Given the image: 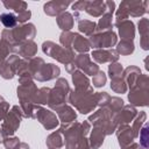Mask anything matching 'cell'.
<instances>
[{"instance_id":"cell-42","label":"cell","mask_w":149,"mask_h":149,"mask_svg":"<svg viewBox=\"0 0 149 149\" xmlns=\"http://www.w3.org/2000/svg\"><path fill=\"white\" fill-rule=\"evenodd\" d=\"M122 72H123V68L120 63L118 62H114V63H111L108 65V74L112 78H116V77H121L122 76Z\"/></svg>"},{"instance_id":"cell-41","label":"cell","mask_w":149,"mask_h":149,"mask_svg":"<svg viewBox=\"0 0 149 149\" xmlns=\"http://www.w3.org/2000/svg\"><path fill=\"white\" fill-rule=\"evenodd\" d=\"M86 6H87V0H81V1H77L74 3H72V9H73V19L79 21L81 20L80 17V14L86 9Z\"/></svg>"},{"instance_id":"cell-18","label":"cell","mask_w":149,"mask_h":149,"mask_svg":"<svg viewBox=\"0 0 149 149\" xmlns=\"http://www.w3.org/2000/svg\"><path fill=\"white\" fill-rule=\"evenodd\" d=\"M91 56L99 64H102L106 62L114 63V62H118L119 59V54L114 49H97L92 51Z\"/></svg>"},{"instance_id":"cell-24","label":"cell","mask_w":149,"mask_h":149,"mask_svg":"<svg viewBox=\"0 0 149 149\" xmlns=\"http://www.w3.org/2000/svg\"><path fill=\"white\" fill-rule=\"evenodd\" d=\"M140 74H141V70L137 66L130 65V66L123 69L122 77H123V79H125V81L127 84V87H129V90H132L135 86L136 80L140 77Z\"/></svg>"},{"instance_id":"cell-40","label":"cell","mask_w":149,"mask_h":149,"mask_svg":"<svg viewBox=\"0 0 149 149\" xmlns=\"http://www.w3.org/2000/svg\"><path fill=\"white\" fill-rule=\"evenodd\" d=\"M115 22H114V24L116 26V24H119L120 22H122V21H126V20H128V13H127V8H126V5H125V1H122L121 3H120V6H119V8L118 9H115Z\"/></svg>"},{"instance_id":"cell-2","label":"cell","mask_w":149,"mask_h":149,"mask_svg":"<svg viewBox=\"0 0 149 149\" xmlns=\"http://www.w3.org/2000/svg\"><path fill=\"white\" fill-rule=\"evenodd\" d=\"M35 35L36 28L33 23H23L14 27L13 29H3L1 31V38L12 45H17L24 41H33Z\"/></svg>"},{"instance_id":"cell-31","label":"cell","mask_w":149,"mask_h":149,"mask_svg":"<svg viewBox=\"0 0 149 149\" xmlns=\"http://www.w3.org/2000/svg\"><path fill=\"white\" fill-rule=\"evenodd\" d=\"M95 28H97V23L94 21H90V20H79L78 21L79 31L88 37L95 33Z\"/></svg>"},{"instance_id":"cell-4","label":"cell","mask_w":149,"mask_h":149,"mask_svg":"<svg viewBox=\"0 0 149 149\" xmlns=\"http://www.w3.org/2000/svg\"><path fill=\"white\" fill-rule=\"evenodd\" d=\"M87 121L90 122V125H93V127L100 128L105 133V135H111L115 133V129L118 127L114 120V114H112L106 107L95 111L88 116Z\"/></svg>"},{"instance_id":"cell-53","label":"cell","mask_w":149,"mask_h":149,"mask_svg":"<svg viewBox=\"0 0 149 149\" xmlns=\"http://www.w3.org/2000/svg\"><path fill=\"white\" fill-rule=\"evenodd\" d=\"M2 139H3V137H2V135H1V129H0V140L2 141Z\"/></svg>"},{"instance_id":"cell-38","label":"cell","mask_w":149,"mask_h":149,"mask_svg":"<svg viewBox=\"0 0 149 149\" xmlns=\"http://www.w3.org/2000/svg\"><path fill=\"white\" fill-rule=\"evenodd\" d=\"M123 107V100L119 97H111L109 98V101L106 106V108L112 113V114H116L121 108Z\"/></svg>"},{"instance_id":"cell-16","label":"cell","mask_w":149,"mask_h":149,"mask_svg":"<svg viewBox=\"0 0 149 149\" xmlns=\"http://www.w3.org/2000/svg\"><path fill=\"white\" fill-rule=\"evenodd\" d=\"M128 16L132 17H140L149 12L148 1H139V0H126L125 1Z\"/></svg>"},{"instance_id":"cell-48","label":"cell","mask_w":149,"mask_h":149,"mask_svg":"<svg viewBox=\"0 0 149 149\" xmlns=\"http://www.w3.org/2000/svg\"><path fill=\"white\" fill-rule=\"evenodd\" d=\"M30 16H31V12H30L29 9H26V10H23V12L16 14V21L23 24L26 21H28V20L30 19Z\"/></svg>"},{"instance_id":"cell-6","label":"cell","mask_w":149,"mask_h":149,"mask_svg":"<svg viewBox=\"0 0 149 149\" xmlns=\"http://www.w3.org/2000/svg\"><path fill=\"white\" fill-rule=\"evenodd\" d=\"M69 102L74 106V108L81 114H87L93 112L97 107V98L94 92H80V91H71L69 95Z\"/></svg>"},{"instance_id":"cell-35","label":"cell","mask_w":149,"mask_h":149,"mask_svg":"<svg viewBox=\"0 0 149 149\" xmlns=\"http://www.w3.org/2000/svg\"><path fill=\"white\" fill-rule=\"evenodd\" d=\"M111 88L112 91H114L115 93H126L127 92V84L123 79V77H116V78H112L111 79Z\"/></svg>"},{"instance_id":"cell-54","label":"cell","mask_w":149,"mask_h":149,"mask_svg":"<svg viewBox=\"0 0 149 149\" xmlns=\"http://www.w3.org/2000/svg\"><path fill=\"white\" fill-rule=\"evenodd\" d=\"M1 101H3V98H2L1 95H0V102H1Z\"/></svg>"},{"instance_id":"cell-13","label":"cell","mask_w":149,"mask_h":149,"mask_svg":"<svg viewBox=\"0 0 149 149\" xmlns=\"http://www.w3.org/2000/svg\"><path fill=\"white\" fill-rule=\"evenodd\" d=\"M61 73V69L52 63H44L41 69L37 71V73L34 76V79H36L37 81H48L51 79H55L59 76Z\"/></svg>"},{"instance_id":"cell-1","label":"cell","mask_w":149,"mask_h":149,"mask_svg":"<svg viewBox=\"0 0 149 149\" xmlns=\"http://www.w3.org/2000/svg\"><path fill=\"white\" fill-rule=\"evenodd\" d=\"M59 130L64 137L65 149H91L88 139H86V135L83 133L80 122L74 121L62 125Z\"/></svg>"},{"instance_id":"cell-9","label":"cell","mask_w":149,"mask_h":149,"mask_svg":"<svg viewBox=\"0 0 149 149\" xmlns=\"http://www.w3.org/2000/svg\"><path fill=\"white\" fill-rule=\"evenodd\" d=\"M90 48L97 49H112L118 43L116 34L113 30L104 31V33H94L92 36L88 37Z\"/></svg>"},{"instance_id":"cell-45","label":"cell","mask_w":149,"mask_h":149,"mask_svg":"<svg viewBox=\"0 0 149 149\" xmlns=\"http://www.w3.org/2000/svg\"><path fill=\"white\" fill-rule=\"evenodd\" d=\"M95 98H97V106L102 108L107 106L111 95L107 92H95Z\"/></svg>"},{"instance_id":"cell-27","label":"cell","mask_w":149,"mask_h":149,"mask_svg":"<svg viewBox=\"0 0 149 149\" xmlns=\"http://www.w3.org/2000/svg\"><path fill=\"white\" fill-rule=\"evenodd\" d=\"M71 47L79 54H87V51L90 50L88 38L84 37L83 35H80L78 33H74V37H73V42H72Z\"/></svg>"},{"instance_id":"cell-50","label":"cell","mask_w":149,"mask_h":149,"mask_svg":"<svg viewBox=\"0 0 149 149\" xmlns=\"http://www.w3.org/2000/svg\"><path fill=\"white\" fill-rule=\"evenodd\" d=\"M140 44L143 50H148L149 49V36H142L140 40Z\"/></svg>"},{"instance_id":"cell-30","label":"cell","mask_w":149,"mask_h":149,"mask_svg":"<svg viewBox=\"0 0 149 149\" xmlns=\"http://www.w3.org/2000/svg\"><path fill=\"white\" fill-rule=\"evenodd\" d=\"M50 91H51V88L45 87V86H44V87H41V88H37V91L35 92V94H34V97H33V99H31L33 104L38 105V106L48 104L49 95H50Z\"/></svg>"},{"instance_id":"cell-44","label":"cell","mask_w":149,"mask_h":149,"mask_svg":"<svg viewBox=\"0 0 149 149\" xmlns=\"http://www.w3.org/2000/svg\"><path fill=\"white\" fill-rule=\"evenodd\" d=\"M106 80H107V77H106V73L104 71H98L93 78H92V84L94 87H102L105 84H106Z\"/></svg>"},{"instance_id":"cell-10","label":"cell","mask_w":149,"mask_h":149,"mask_svg":"<svg viewBox=\"0 0 149 149\" xmlns=\"http://www.w3.org/2000/svg\"><path fill=\"white\" fill-rule=\"evenodd\" d=\"M36 91H37V86L34 83L31 77L24 76V77L19 78V86H17L16 92H17V98L20 101H31Z\"/></svg>"},{"instance_id":"cell-55","label":"cell","mask_w":149,"mask_h":149,"mask_svg":"<svg viewBox=\"0 0 149 149\" xmlns=\"http://www.w3.org/2000/svg\"><path fill=\"white\" fill-rule=\"evenodd\" d=\"M141 149H144V148H142V147H141Z\"/></svg>"},{"instance_id":"cell-52","label":"cell","mask_w":149,"mask_h":149,"mask_svg":"<svg viewBox=\"0 0 149 149\" xmlns=\"http://www.w3.org/2000/svg\"><path fill=\"white\" fill-rule=\"evenodd\" d=\"M14 149H30V148H29V146L26 142H20Z\"/></svg>"},{"instance_id":"cell-25","label":"cell","mask_w":149,"mask_h":149,"mask_svg":"<svg viewBox=\"0 0 149 149\" xmlns=\"http://www.w3.org/2000/svg\"><path fill=\"white\" fill-rule=\"evenodd\" d=\"M85 12L93 16V17H100L106 12V3L102 0H95V1H87V6Z\"/></svg>"},{"instance_id":"cell-39","label":"cell","mask_w":149,"mask_h":149,"mask_svg":"<svg viewBox=\"0 0 149 149\" xmlns=\"http://www.w3.org/2000/svg\"><path fill=\"white\" fill-rule=\"evenodd\" d=\"M140 139V146L144 149H148L149 148V125L147 122H144V125L142 126V128L140 129V133H139V136Z\"/></svg>"},{"instance_id":"cell-37","label":"cell","mask_w":149,"mask_h":149,"mask_svg":"<svg viewBox=\"0 0 149 149\" xmlns=\"http://www.w3.org/2000/svg\"><path fill=\"white\" fill-rule=\"evenodd\" d=\"M13 48L14 45L0 38V65L9 57V54H13Z\"/></svg>"},{"instance_id":"cell-7","label":"cell","mask_w":149,"mask_h":149,"mask_svg":"<svg viewBox=\"0 0 149 149\" xmlns=\"http://www.w3.org/2000/svg\"><path fill=\"white\" fill-rule=\"evenodd\" d=\"M42 50L47 56L55 58L57 62L66 65L74 59V51L71 48L61 47L52 41H45L42 44Z\"/></svg>"},{"instance_id":"cell-5","label":"cell","mask_w":149,"mask_h":149,"mask_svg":"<svg viewBox=\"0 0 149 149\" xmlns=\"http://www.w3.org/2000/svg\"><path fill=\"white\" fill-rule=\"evenodd\" d=\"M128 100L133 106H148L149 104V77L140 74L135 86L129 91Z\"/></svg>"},{"instance_id":"cell-14","label":"cell","mask_w":149,"mask_h":149,"mask_svg":"<svg viewBox=\"0 0 149 149\" xmlns=\"http://www.w3.org/2000/svg\"><path fill=\"white\" fill-rule=\"evenodd\" d=\"M20 62V57L15 54L10 55L1 65H0V76L3 79H12L16 74V69Z\"/></svg>"},{"instance_id":"cell-36","label":"cell","mask_w":149,"mask_h":149,"mask_svg":"<svg viewBox=\"0 0 149 149\" xmlns=\"http://www.w3.org/2000/svg\"><path fill=\"white\" fill-rule=\"evenodd\" d=\"M0 22L3 24L5 29H13L17 23L16 15H14L13 13H2L0 14Z\"/></svg>"},{"instance_id":"cell-22","label":"cell","mask_w":149,"mask_h":149,"mask_svg":"<svg viewBox=\"0 0 149 149\" xmlns=\"http://www.w3.org/2000/svg\"><path fill=\"white\" fill-rule=\"evenodd\" d=\"M56 113H57V118H58L59 122H62V125L74 122L76 119H77L76 111L71 106H69L68 104L62 106V107H59L58 109H56Z\"/></svg>"},{"instance_id":"cell-51","label":"cell","mask_w":149,"mask_h":149,"mask_svg":"<svg viewBox=\"0 0 149 149\" xmlns=\"http://www.w3.org/2000/svg\"><path fill=\"white\" fill-rule=\"evenodd\" d=\"M121 149H141V146H140L139 143H136V142H132L129 146L123 147V148H121Z\"/></svg>"},{"instance_id":"cell-8","label":"cell","mask_w":149,"mask_h":149,"mask_svg":"<svg viewBox=\"0 0 149 149\" xmlns=\"http://www.w3.org/2000/svg\"><path fill=\"white\" fill-rule=\"evenodd\" d=\"M22 118H23V114H22V111H21L20 106H13L8 111L6 118L3 119L1 128H0L2 137L13 136V134L19 129Z\"/></svg>"},{"instance_id":"cell-34","label":"cell","mask_w":149,"mask_h":149,"mask_svg":"<svg viewBox=\"0 0 149 149\" xmlns=\"http://www.w3.org/2000/svg\"><path fill=\"white\" fill-rule=\"evenodd\" d=\"M135 50V47H134V43L133 41H125V40H121L118 44H116V52L119 55H122V56H128V55H132Z\"/></svg>"},{"instance_id":"cell-26","label":"cell","mask_w":149,"mask_h":149,"mask_svg":"<svg viewBox=\"0 0 149 149\" xmlns=\"http://www.w3.org/2000/svg\"><path fill=\"white\" fill-rule=\"evenodd\" d=\"M56 22H57V26H58L63 31H70V30L73 28L74 19H73V16H72L71 13L64 12V13L59 14V15L56 17Z\"/></svg>"},{"instance_id":"cell-11","label":"cell","mask_w":149,"mask_h":149,"mask_svg":"<svg viewBox=\"0 0 149 149\" xmlns=\"http://www.w3.org/2000/svg\"><path fill=\"white\" fill-rule=\"evenodd\" d=\"M74 65L76 69L81 71L86 76H94L99 71V65L91 61V56L88 54H78L74 56Z\"/></svg>"},{"instance_id":"cell-47","label":"cell","mask_w":149,"mask_h":149,"mask_svg":"<svg viewBox=\"0 0 149 149\" xmlns=\"http://www.w3.org/2000/svg\"><path fill=\"white\" fill-rule=\"evenodd\" d=\"M2 143L6 149H14L20 143V139L16 136H6L2 139Z\"/></svg>"},{"instance_id":"cell-33","label":"cell","mask_w":149,"mask_h":149,"mask_svg":"<svg viewBox=\"0 0 149 149\" xmlns=\"http://www.w3.org/2000/svg\"><path fill=\"white\" fill-rule=\"evenodd\" d=\"M2 5L7 9H13L16 14L26 10L27 7H28L27 2L26 1H21V0H3L2 1Z\"/></svg>"},{"instance_id":"cell-28","label":"cell","mask_w":149,"mask_h":149,"mask_svg":"<svg viewBox=\"0 0 149 149\" xmlns=\"http://www.w3.org/2000/svg\"><path fill=\"white\" fill-rule=\"evenodd\" d=\"M105 133L98 128V127H93V130L91 132L90 134V137H88V143H90V148L92 149H98L102 146L104 143V140H105Z\"/></svg>"},{"instance_id":"cell-46","label":"cell","mask_w":149,"mask_h":149,"mask_svg":"<svg viewBox=\"0 0 149 149\" xmlns=\"http://www.w3.org/2000/svg\"><path fill=\"white\" fill-rule=\"evenodd\" d=\"M137 27H139V33H140L141 37L142 36H149V20L147 17L140 19Z\"/></svg>"},{"instance_id":"cell-32","label":"cell","mask_w":149,"mask_h":149,"mask_svg":"<svg viewBox=\"0 0 149 149\" xmlns=\"http://www.w3.org/2000/svg\"><path fill=\"white\" fill-rule=\"evenodd\" d=\"M147 120V114L146 112H140L136 114L135 119L133 120V125H132V132H133V135H134V139H137L139 136V133H140V129L142 128V126L144 125Z\"/></svg>"},{"instance_id":"cell-49","label":"cell","mask_w":149,"mask_h":149,"mask_svg":"<svg viewBox=\"0 0 149 149\" xmlns=\"http://www.w3.org/2000/svg\"><path fill=\"white\" fill-rule=\"evenodd\" d=\"M9 111V104L7 101H1L0 102V121H3V119L6 118L7 113Z\"/></svg>"},{"instance_id":"cell-17","label":"cell","mask_w":149,"mask_h":149,"mask_svg":"<svg viewBox=\"0 0 149 149\" xmlns=\"http://www.w3.org/2000/svg\"><path fill=\"white\" fill-rule=\"evenodd\" d=\"M137 114V111L135 108V106L133 105H123V107L114 115V120L116 122V125H128L130 123V121H133L135 119Z\"/></svg>"},{"instance_id":"cell-15","label":"cell","mask_w":149,"mask_h":149,"mask_svg":"<svg viewBox=\"0 0 149 149\" xmlns=\"http://www.w3.org/2000/svg\"><path fill=\"white\" fill-rule=\"evenodd\" d=\"M13 54L23 57V59H31L37 54V44L34 41H24L17 45H14Z\"/></svg>"},{"instance_id":"cell-23","label":"cell","mask_w":149,"mask_h":149,"mask_svg":"<svg viewBox=\"0 0 149 149\" xmlns=\"http://www.w3.org/2000/svg\"><path fill=\"white\" fill-rule=\"evenodd\" d=\"M118 29H119V35L121 37V40L125 41H133L135 37V26L134 22L130 20H126L120 22L119 24H116Z\"/></svg>"},{"instance_id":"cell-12","label":"cell","mask_w":149,"mask_h":149,"mask_svg":"<svg viewBox=\"0 0 149 149\" xmlns=\"http://www.w3.org/2000/svg\"><path fill=\"white\" fill-rule=\"evenodd\" d=\"M37 121H40V123L47 129V130H51L55 129L58 125H59V120L56 115V113H54L50 109L40 107L38 111L35 114V118Z\"/></svg>"},{"instance_id":"cell-29","label":"cell","mask_w":149,"mask_h":149,"mask_svg":"<svg viewBox=\"0 0 149 149\" xmlns=\"http://www.w3.org/2000/svg\"><path fill=\"white\" fill-rule=\"evenodd\" d=\"M45 144L48 147V149H59L62 147H64V137L63 134L61 133V130H56L52 132L45 141Z\"/></svg>"},{"instance_id":"cell-43","label":"cell","mask_w":149,"mask_h":149,"mask_svg":"<svg viewBox=\"0 0 149 149\" xmlns=\"http://www.w3.org/2000/svg\"><path fill=\"white\" fill-rule=\"evenodd\" d=\"M73 37H74V33H71V31H62V34L59 36V42H61L62 47H64V48H71L72 42H73Z\"/></svg>"},{"instance_id":"cell-19","label":"cell","mask_w":149,"mask_h":149,"mask_svg":"<svg viewBox=\"0 0 149 149\" xmlns=\"http://www.w3.org/2000/svg\"><path fill=\"white\" fill-rule=\"evenodd\" d=\"M72 81L74 84V90L80 92H93V86L90 84V80L86 74L81 71L76 70L72 72Z\"/></svg>"},{"instance_id":"cell-3","label":"cell","mask_w":149,"mask_h":149,"mask_svg":"<svg viewBox=\"0 0 149 149\" xmlns=\"http://www.w3.org/2000/svg\"><path fill=\"white\" fill-rule=\"evenodd\" d=\"M71 93V88L69 86V83L65 78H58L56 80V84L54 88L50 91L49 100H48V106L56 111L59 107L66 105L69 102V95Z\"/></svg>"},{"instance_id":"cell-20","label":"cell","mask_w":149,"mask_h":149,"mask_svg":"<svg viewBox=\"0 0 149 149\" xmlns=\"http://www.w3.org/2000/svg\"><path fill=\"white\" fill-rule=\"evenodd\" d=\"M115 134H116V137H118V141L121 148L129 146L135 140L129 125H119L115 129Z\"/></svg>"},{"instance_id":"cell-21","label":"cell","mask_w":149,"mask_h":149,"mask_svg":"<svg viewBox=\"0 0 149 149\" xmlns=\"http://www.w3.org/2000/svg\"><path fill=\"white\" fill-rule=\"evenodd\" d=\"M71 3L69 1H62V0H54L44 3L43 10L47 15L49 16H58L59 14L64 13L65 9L70 6Z\"/></svg>"}]
</instances>
